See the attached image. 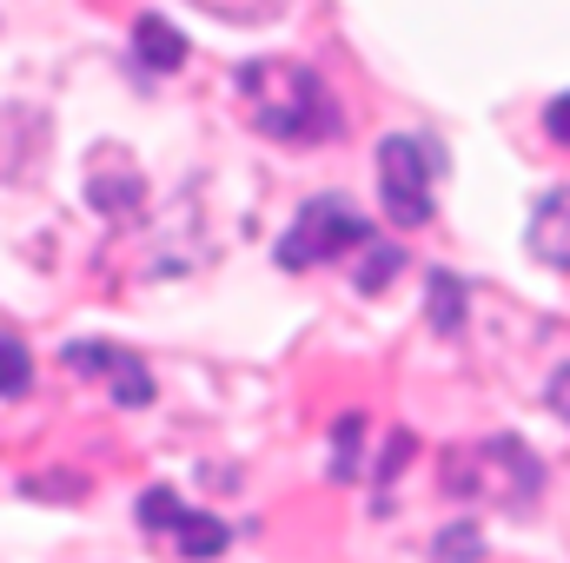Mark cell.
Masks as SVG:
<instances>
[{
    "label": "cell",
    "instance_id": "6da1fadb",
    "mask_svg": "<svg viewBox=\"0 0 570 563\" xmlns=\"http://www.w3.org/2000/svg\"><path fill=\"white\" fill-rule=\"evenodd\" d=\"M239 100H246V120L279 146H318L338 134V100L298 60H253V67H239Z\"/></svg>",
    "mask_w": 570,
    "mask_h": 563
},
{
    "label": "cell",
    "instance_id": "7a4b0ae2",
    "mask_svg": "<svg viewBox=\"0 0 570 563\" xmlns=\"http://www.w3.org/2000/svg\"><path fill=\"white\" fill-rule=\"evenodd\" d=\"M358 246H372V226H365L345 199H312V206H298L292 233L279 239V266L285 273H305V266L345 259V253H358Z\"/></svg>",
    "mask_w": 570,
    "mask_h": 563
},
{
    "label": "cell",
    "instance_id": "3957f363",
    "mask_svg": "<svg viewBox=\"0 0 570 563\" xmlns=\"http://www.w3.org/2000/svg\"><path fill=\"white\" fill-rule=\"evenodd\" d=\"M431 179H438V146L412 140V134H392V140L379 146V192H385L392 226H425Z\"/></svg>",
    "mask_w": 570,
    "mask_h": 563
},
{
    "label": "cell",
    "instance_id": "277c9868",
    "mask_svg": "<svg viewBox=\"0 0 570 563\" xmlns=\"http://www.w3.org/2000/svg\"><path fill=\"white\" fill-rule=\"evenodd\" d=\"M140 524L153 531V537H173V544H179V557H219V551L233 544V531H226L219 517L186 511L173 491H146V497H140Z\"/></svg>",
    "mask_w": 570,
    "mask_h": 563
},
{
    "label": "cell",
    "instance_id": "5b68a950",
    "mask_svg": "<svg viewBox=\"0 0 570 563\" xmlns=\"http://www.w3.org/2000/svg\"><path fill=\"white\" fill-rule=\"evenodd\" d=\"M67 365L73 372H94V378H114V398L120 405H146L153 398V378L140 372V358H127L114 345H67Z\"/></svg>",
    "mask_w": 570,
    "mask_h": 563
},
{
    "label": "cell",
    "instance_id": "8992f818",
    "mask_svg": "<svg viewBox=\"0 0 570 563\" xmlns=\"http://www.w3.org/2000/svg\"><path fill=\"white\" fill-rule=\"evenodd\" d=\"M531 253L544 266H570V186H558L538 213H531Z\"/></svg>",
    "mask_w": 570,
    "mask_h": 563
},
{
    "label": "cell",
    "instance_id": "52a82bcc",
    "mask_svg": "<svg viewBox=\"0 0 570 563\" xmlns=\"http://www.w3.org/2000/svg\"><path fill=\"white\" fill-rule=\"evenodd\" d=\"M134 53H140L153 73H173V67L186 60V40H179L159 13H140V27H134Z\"/></svg>",
    "mask_w": 570,
    "mask_h": 563
},
{
    "label": "cell",
    "instance_id": "ba28073f",
    "mask_svg": "<svg viewBox=\"0 0 570 563\" xmlns=\"http://www.w3.org/2000/svg\"><path fill=\"white\" fill-rule=\"evenodd\" d=\"M33 385V358H27V345L20 338H0V398H20Z\"/></svg>",
    "mask_w": 570,
    "mask_h": 563
},
{
    "label": "cell",
    "instance_id": "9c48e42d",
    "mask_svg": "<svg viewBox=\"0 0 570 563\" xmlns=\"http://www.w3.org/2000/svg\"><path fill=\"white\" fill-rule=\"evenodd\" d=\"M438 325H444V332L458 325V285L444 279V273H438Z\"/></svg>",
    "mask_w": 570,
    "mask_h": 563
},
{
    "label": "cell",
    "instance_id": "30bf717a",
    "mask_svg": "<svg viewBox=\"0 0 570 563\" xmlns=\"http://www.w3.org/2000/svg\"><path fill=\"white\" fill-rule=\"evenodd\" d=\"M544 120H551V134L570 146V93H564V100H551V113H544Z\"/></svg>",
    "mask_w": 570,
    "mask_h": 563
},
{
    "label": "cell",
    "instance_id": "8fae6325",
    "mask_svg": "<svg viewBox=\"0 0 570 563\" xmlns=\"http://www.w3.org/2000/svg\"><path fill=\"white\" fill-rule=\"evenodd\" d=\"M558 405H564V418H570V378H558Z\"/></svg>",
    "mask_w": 570,
    "mask_h": 563
}]
</instances>
